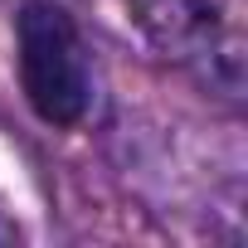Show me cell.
Returning <instances> with one entry per match:
<instances>
[{
  "instance_id": "1",
  "label": "cell",
  "mask_w": 248,
  "mask_h": 248,
  "mask_svg": "<svg viewBox=\"0 0 248 248\" xmlns=\"http://www.w3.org/2000/svg\"><path fill=\"white\" fill-rule=\"evenodd\" d=\"M15 63L25 102L49 127H78L93 107V68L78 25L54 0H25L15 15Z\"/></svg>"
},
{
  "instance_id": "2",
  "label": "cell",
  "mask_w": 248,
  "mask_h": 248,
  "mask_svg": "<svg viewBox=\"0 0 248 248\" xmlns=\"http://www.w3.org/2000/svg\"><path fill=\"white\" fill-rule=\"evenodd\" d=\"M127 5L166 59L195 73L209 93L238 102L243 54H238V30L219 0H127Z\"/></svg>"
},
{
  "instance_id": "3",
  "label": "cell",
  "mask_w": 248,
  "mask_h": 248,
  "mask_svg": "<svg viewBox=\"0 0 248 248\" xmlns=\"http://www.w3.org/2000/svg\"><path fill=\"white\" fill-rule=\"evenodd\" d=\"M10 243H20V224L5 214V204H0V248H10Z\"/></svg>"
}]
</instances>
